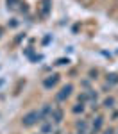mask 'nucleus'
I'll list each match as a JSON object with an SVG mask.
<instances>
[{
	"label": "nucleus",
	"mask_w": 118,
	"mask_h": 134,
	"mask_svg": "<svg viewBox=\"0 0 118 134\" xmlns=\"http://www.w3.org/2000/svg\"><path fill=\"white\" fill-rule=\"evenodd\" d=\"M40 120H41V113H40V111H31V113H27L23 116L21 124L25 125V127H32V125L38 124Z\"/></svg>",
	"instance_id": "nucleus-1"
},
{
	"label": "nucleus",
	"mask_w": 118,
	"mask_h": 134,
	"mask_svg": "<svg viewBox=\"0 0 118 134\" xmlns=\"http://www.w3.org/2000/svg\"><path fill=\"white\" fill-rule=\"evenodd\" d=\"M72 90H74V86L72 84H66L61 91L57 93V100H66L68 97H70V93H72Z\"/></svg>",
	"instance_id": "nucleus-2"
},
{
	"label": "nucleus",
	"mask_w": 118,
	"mask_h": 134,
	"mask_svg": "<svg viewBox=\"0 0 118 134\" xmlns=\"http://www.w3.org/2000/svg\"><path fill=\"white\" fill-rule=\"evenodd\" d=\"M57 81H59V75H55V73H54V75H50V77H48V79H45L43 86H45V88H52V86H55V84H57Z\"/></svg>",
	"instance_id": "nucleus-3"
},
{
	"label": "nucleus",
	"mask_w": 118,
	"mask_h": 134,
	"mask_svg": "<svg viewBox=\"0 0 118 134\" xmlns=\"http://www.w3.org/2000/svg\"><path fill=\"white\" fill-rule=\"evenodd\" d=\"M102 122H104V118H102V116H97V118H95V122H93V125H91V131H93V134L100 131V127H102Z\"/></svg>",
	"instance_id": "nucleus-4"
},
{
	"label": "nucleus",
	"mask_w": 118,
	"mask_h": 134,
	"mask_svg": "<svg viewBox=\"0 0 118 134\" xmlns=\"http://www.w3.org/2000/svg\"><path fill=\"white\" fill-rule=\"evenodd\" d=\"M61 116H63L61 111H52V120L55 122V124H59V122H61Z\"/></svg>",
	"instance_id": "nucleus-5"
},
{
	"label": "nucleus",
	"mask_w": 118,
	"mask_h": 134,
	"mask_svg": "<svg viewBox=\"0 0 118 134\" xmlns=\"http://www.w3.org/2000/svg\"><path fill=\"white\" fill-rule=\"evenodd\" d=\"M48 4H50V0H43V14L45 16L48 14Z\"/></svg>",
	"instance_id": "nucleus-6"
},
{
	"label": "nucleus",
	"mask_w": 118,
	"mask_h": 134,
	"mask_svg": "<svg viewBox=\"0 0 118 134\" xmlns=\"http://www.w3.org/2000/svg\"><path fill=\"white\" fill-rule=\"evenodd\" d=\"M14 4H16V0H7V7H11V9H14V7H16Z\"/></svg>",
	"instance_id": "nucleus-7"
},
{
	"label": "nucleus",
	"mask_w": 118,
	"mask_h": 134,
	"mask_svg": "<svg viewBox=\"0 0 118 134\" xmlns=\"http://www.w3.org/2000/svg\"><path fill=\"white\" fill-rule=\"evenodd\" d=\"M104 105H106V107H111V105H113V98H107L106 102H104Z\"/></svg>",
	"instance_id": "nucleus-8"
},
{
	"label": "nucleus",
	"mask_w": 118,
	"mask_h": 134,
	"mask_svg": "<svg viewBox=\"0 0 118 134\" xmlns=\"http://www.w3.org/2000/svg\"><path fill=\"white\" fill-rule=\"evenodd\" d=\"M55 64H68V59H59Z\"/></svg>",
	"instance_id": "nucleus-9"
},
{
	"label": "nucleus",
	"mask_w": 118,
	"mask_h": 134,
	"mask_svg": "<svg viewBox=\"0 0 118 134\" xmlns=\"http://www.w3.org/2000/svg\"><path fill=\"white\" fill-rule=\"evenodd\" d=\"M111 77V82H118V75H109Z\"/></svg>",
	"instance_id": "nucleus-10"
},
{
	"label": "nucleus",
	"mask_w": 118,
	"mask_h": 134,
	"mask_svg": "<svg viewBox=\"0 0 118 134\" xmlns=\"http://www.w3.org/2000/svg\"><path fill=\"white\" fill-rule=\"evenodd\" d=\"M113 132H115L113 129H107V131H106V132H104V134H113Z\"/></svg>",
	"instance_id": "nucleus-11"
},
{
	"label": "nucleus",
	"mask_w": 118,
	"mask_h": 134,
	"mask_svg": "<svg viewBox=\"0 0 118 134\" xmlns=\"http://www.w3.org/2000/svg\"><path fill=\"white\" fill-rule=\"evenodd\" d=\"M0 32H2V29H0Z\"/></svg>",
	"instance_id": "nucleus-12"
}]
</instances>
